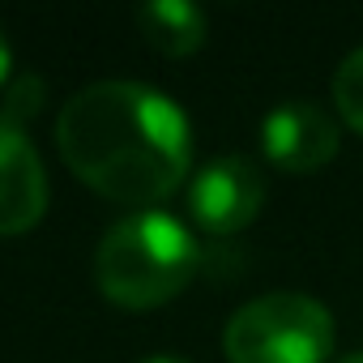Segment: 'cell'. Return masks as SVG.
Instances as JSON below:
<instances>
[{"label": "cell", "mask_w": 363, "mask_h": 363, "mask_svg": "<svg viewBox=\"0 0 363 363\" xmlns=\"http://www.w3.org/2000/svg\"><path fill=\"white\" fill-rule=\"evenodd\" d=\"M56 145L82 184L137 210L167 201L184 184L193 158L184 111L141 82H94L77 90L60 107Z\"/></svg>", "instance_id": "obj_1"}, {"label": "cell", "mask_w": 363, "mask_h": 363, "mask_svg": "<svg viewBox=\"0 0 363 363\" xmlns=\"http://www.w3.org/2000/svg\"><path fill=\"white\" fill-rule=\"evenodd\" d=\"M94 274L111 303L128 312H150L193 282L197 244L179 218L162 210H137L107 227L94 252Z\"/></svg>", "instance_id": "obj_2"}, {"label": "cell", "mask_w": 363, "mask_h": 363, "mask_svg": "<svg viewBox=\"0 0 363 363\" xmlns=\"http://www.w3.org/2000/svg\"><path fill=\"white\" fill-rule=\"evenodd\" d=\"M231 363H325L333 350V316L312 295L274 291L235 308L223 329Z\"/></svg>", "instance_id": "obj_3"}, {"label": "cell", "mask_w": 363, "mask_h": 363, "mask_svg": "<svg viewBox=\"0 0 363 363\" xmlns=\"http://www.w3.org/2000/svg\"><path fill=\"white\" fill-rule=\"evenodd\" d=\"M261 201H265V179H261L257 162H248L240 154L206 162L189 184V214L210 235L244 231L257 218Z\"/></svg>", "instance_id": "obj_4"}, {"label": "cell", "mask_w": 363, "mask_h": 363, "mask_svg": "<svg viewBox=\"0 0 363 363\" xmlns=\"http://www.w3.org/2000/svg\"><path fill=\"white\" fill-rule=\"evenodd\" d=\"M261 145L274 167H282L291 175H308V171H320L337 154V124L320 103L286 99L265 116Z\"/></svg>", "instance_id": "obj_5"}, {"label": "cell", "mask_w": 363, "mask_h": 363, "mask_svg": "<svg viewBox=\"0 0 363 363\" xmlns=\"http://www.w3.org/2000/svg\"><path fill=\"white\" fill-rule=\"evenodd\" d=\"M48 210V171L26 128L0 116V235L30 231Z\"/></svg>", "instance_id": "obj_6"}, {"label": "cell", "mask_w": 363, "mask_h": 363, "mask_svg": "<svg viewBox=\"0 0 363 363\" xmlns=\"http://www.w3.org/2000/svg\"><path fill=\"white\" fill-rule=\"evenodd\" d=\"M137 26L145 35V43L171 60L193 56L206 43V13L189 0H150L137 13Z\"/></svg>", "instance_id": "obj_7"}, {"label": "cell", "mask_w": 363, "mask_h": 363, "mask_svg": "<svg viewBox=\"0 0 363 363\" xmlns=\"http://www.w3.org/2000/svg\"><path fill=\"white\" fill-rule=\"evenodd\" d=\"M333 103H337L342 120L354 133H363V48H354L337 65V73H333Z\"/></svg>", "instance_id": "obj_8"}, {"label": "cell", "mask_w": 363, "mask_h": 363, "mask_svg": "<svg viewBox=\"0 0 363 363\" xmlns=\"http://www.w3.org/2000/svg\"><path fill=\"white\" fill-rule=\"evenodd\" d=\"M39 107H43V77L18 73V77L9 82V94H5V107H0V116L26 128V120L39 116Z\"/></svg>", "instance_id": "obj_9"}, {"label": "cell", "mask_w": 363, "mask_h": 363, "mask_svg": "<svg viewBox=\"0 0 363 363\" xmlns=\"http://www.w3.org/2000/svg\"><path fill=\"white\" fill-rule=\"evenodd\" d=\"M13 82V48H9V35L0 30V86Z\"/></svg>", "instance_id": "obj_10"}, {"label": "cell", "mask_w": 363, "mask_h": 363, "mask_svg": "<svg viewBox=\"0 0 363 363\" xmlns=\"http://www.w3.org/2000/svg\"><path fill=\"white\" fill-rule=\"evenodd\" d=\"M145 363H184V359H171V354H158V359H145Z\"/></svg>", "instance_id": "obj_11"}, {"label": "cell", "mask_w": 363, "mask_h": 363, "mask_svg": "<svg viewBox=\"0 0 363 363\" xmlns=\"http://www.w3.org/2000/svg\"><path fill=\"white\" fill-rule=\"evenodd\" d=\"M346 363H363V354H350V359H346Z\"/></svg>", "instance_id": "obj_12"}]
</instances>
